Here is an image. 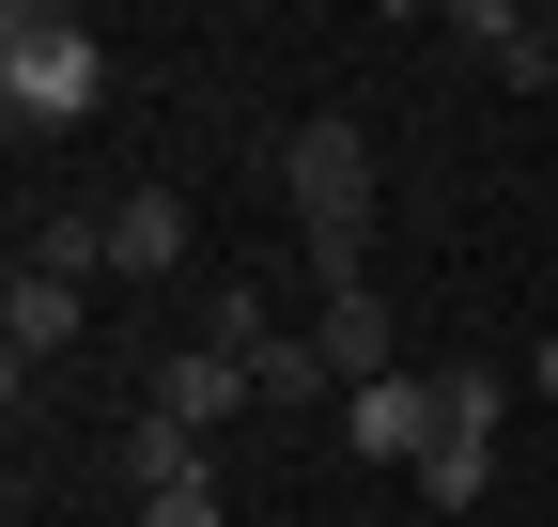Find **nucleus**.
I'll list each match as a JSON object with an SVG mask.
<instances>
[{"mask_svg": "<svg viewBox=\"0 0 558 527\" xmlns=\"http://www.w3.org/2000/svg\"><path fill=\"white\" fill-rule=\"evenodd\" d=\"M0 109H16V140L94 124L109 109V32L62 16V0H16V16H0Z\"/></svg>", "mask_w": 558, "mask_h": 527, "instance_id": "obj_1", "label": "nucleus"}, {"mask_svg": "<svg viewBox=\"0 0 558 527\" xmlns=\"http://www.w3.org/2000/svg\"><path fill=\"white\" fill-rule=\"evenodd\" d=\"M279 186H295V218H311V295L326 280H373V140L341 109H311L295 140H279Z\"/></svg>", "mask_w": 558, "mask_h": 527, "instance_id": "obj_2", "label": "nucleus"}, {"mask_svg": "<svg viewBox=\"0 0 558 527\" xmlns=\"http://www.w3.org/2000/svg\"><path fill=\"white\" fill-rule=\"evenodd\" d=\"M497 419H512V388L497 372H435V450H418V497L435 512H481V481H497Z\"/></svg>", "mask_w": 558, "mask_h": 527, "instance_id": "obj_3", "label": "nucleus"}, {"mask_svg": "<svg viewBox=\"0 0 558 527\" xmlns=\"http://www.w3.org/2000/svg\"><path fill=\"white\" fill-rule=\"evenodd\" d=\"M341 450H357V466H403V481H418V450H435V372L341 388Z\"/></svg>", "mask_w": 558, "mask_h": 527, "instance_id": "obj_4", "label": "nucleus"}, {"mask_svg": "<svg viewBox=\"0 0 558 527\" xmlns=\"http://www.w3.org/2000/svg\"><path fill=\"white\" fill-rule=\"evenodd\" d=\"M78 310H94V280H47V264H16V280H0V357H16V388L78 342Z\"/></svg>", "mask_w": 558, "mask_h": 527, "instance_id": "obj_5", "label": "nucleus"}, {"mask_svg": "<svg viewBox=\"0 0 558 527\" xmlns=\"http://www.w3.org/2000/svg\"><path fill=\"white\" fill-rule=\"evenodd\" d=\"M186 264V186H124L109 203V280H171Z\"/></svg>", "mask_w": 558, "mask_h": 527, "instance_id": "obj_6", "label": "nucleus"}, {"mask_svg": "<svg viewBox=\"0 0 558 527\" xmlns=\"http://www.w3.org/2000/svg\"><path fill=\"white\" fill-rule=\"evenodd\" d=\"M264 388H248V357H218V342H186L171 372H156V419H186V434H218V419H248Z\"/></svg>", "mask_w": 558, "mask_h": 527, "instance_id": "obj_7", "label": "nucleus"}, {"mask_svg": "<svg viewBox=\"0 0 558 527\" xmlns=\"http://www.w3.org/2000/svg\"><path fill=\"white\" fill-rule=\"evenodd\" d=\"M311 342H326L341 388H388V295L373 280H326V326H311Z\"/></svg>", "mask_w": 558, "mask_h": 527, "instance_id": "obj_8", "label": "nucleus"}, {"mask_svg": "<svg viewBox=\"0 0 558 527\" xmlns=\"http://www.w3.org/2000/svg\"><path fill=\"white\" fill-rule=\"evenodd\" d=\"M124 466H140V497H218V450H202L186 419H140V434H124Z\"/></svg>", "mask_w": 558, "mask_h": 527, "instance_id": "obj_9", "label": "nucleus"}, {"mask_svg": "<svg viewBox=\"0 0 558 527\" xmlns=\"http://www.w3.org/2000/svg\"><path fill=\"white\" fill-rule=\"evenodd\" d=\"M202 342L264 372V342H279V326H264V280H218V295H202Z\"/></svg>", "mask_w": 558, "mask_h": 527, "instance_id": "obj_10", "label": "nucleus"}, {"mask_svg": "<svg viewBox=\"0 0 558 527\" xmlns=\"http://www.w3.org/2000/svg\"><path fill=\"white\" fill-rule=\"evenodd\" d=\"M248 388H264V404H326V388H341V372H326V342H295V326H279V342H264V372H248Z\"/></svg>", "mask_w": 558, "mask_h": 527, "instance_id": "obj_11", "label": "nucleus"}, {"mask_svg": "<svg viewBox=\"0 0 558 527\" xmlns=\"http://www.w3.org/2000/svg\"><path fill=\"white\" fill-rule=\"evenodd\" d=\"M140 527H233L218 497H140Z\"/></svg>", "mask_w": 558, "mask_h": 527, "instance_id": "obj_12", "label": "nucleus"}, {"mask_svg": "<svg viewBox=\"0 0 558 527\" xmlns=\"http://www.w3.org/2000/svg\"><path fill=\"white\" fill-rule=\"evenodd\" d=\"M527 388H543V404H558V342H543V357H527Z\"/></svg>", "mask_w": 558, "mask_h": 527, "instance_id": "obj_13", "label": "nucleus"}]
</instances>
